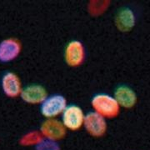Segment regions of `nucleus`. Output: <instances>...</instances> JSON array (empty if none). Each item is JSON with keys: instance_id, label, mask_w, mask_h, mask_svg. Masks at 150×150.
Here are the masks:
<instances>
[{"instance_id": "f257e3e1", "label": "nucleus", "mask_w": 150, "mask_h": 150, "mask_svg": "<svg viewBox=\"0 0 150 150\" xmlns=\"http://www.w3.org/2000/svg\"><path fill=\"white\" fill-rule=\"evenodd\" d=\"M91 106L93 111L104 118H114L118 117L121 107L113 95L108 93H97L92 98Z\"/></svg>"}, {"instance_id": "f03ea898", "label": "nucleus", "mask_w": 150, "mask_h": 150, "mask_svg": "<svg viewBox=\"0 0 150 150\" xmlns=\"http://www.w3.org/2000/svg\"><path fill=\"white\" fill-rule=\"evenodd\" d=\"M68 105L67 98L64 95L52 94L40 104V112L46 119L57 118L62 115Z\"/></svg>"}, {"instance_id": "7ed1b4c3", "label": "nucleus", "mask_w": 150, "mask_h": 150, "mask_svg": "<svg viewBox=\"0 0 150 150\" xmlns=\"http://www.w3.org/2000/svg\"><path fill=\"white\" fill-rule=\"evenodd\" d=\"M85 115L80 106L69 104L61 115V122L67 130L77 131L83 127Z\"/></svg>"}, {"instance_id": "20e7f679", "label": "nucleus", "mask_w": 150, "mask_h": 150, "mask_svg": "<svg viewBox=\"0 0 150 150\" xmlns=\"http://www.w3.org/2000/svg\"><path fill=\"white\" fill-rule=\"evenodd\" d=\"M86 57V51L83 43L79 40H71L64 48L65 63L71 68H77L83 64Z\"/></svg>"}, {"instance_id": "39448f33", "label": "nucleus", "mask_w": 150, "mask_h": 150, "mask_svg": "<svg viewBox=\"0 0 150 150\" xmlns=\"http://www.w3.org/2000/svg\"><path fill=\"white\" fill-rule=\"evenodd\" d=\"M39 132L43 139L58 142L64 139L67 134V129L61 120L57 118H48L42 123Z\"/></svg>"}, {"instance_id": "423d86ee", "label": "nucleus", "mask_w": 150, "mask_h": 150, "mask_svg": "<svg viewBox=\"0 0 150 150\" xmlns=\"http://www.w3.org/2000/svg\"><path fill=\"white\" fill-rule=\"evenodd\" d=\"M83 128L89 135L95 138H100L107 132L108 123L106 118L91 111L86 113Z\"/></svg>"}, {"instance_id": "0eeeda50", "label": "nucleus", "mask_w": 150, "mask_h": 150, "mask_svg": "<svg viewBox=\"0 0 150 150\" xmlns=\"http://www.w3.org/2000/svg\"><path fill=\"white\" fill-rule=\"evenodd\" d=\"M22 44L15 38H8L0 42V63L8 64L19 56Z\"/></svg>"}, {"instance_id": "6e6552de", "label": "nucleus", "mask_w": 150, "mask_h": 150, "mask_svg": "<svg viewBox=\"0 0 150 150\" xmlns=\"http://www.w3.org/2000/svg\"><path fill=\"white\" fill-rule=\"evenodd\" d=\"M1 88L6 96L13 98L20 96L23 88L18 75L14 72L8 71L2 76Z\"/></svg>"}, {"instance_id": "1a4fd4ad", "label": "nucleus", "mask_w": 150, "mask_h": 150, "mask_svg": "<svg viewBox=\"0 0 150 150\" xmlns=\"http://www.w3.org/2000/svg\"><path fill=\"white\" fill-rule=\"evenodd\" d=\"M114 22L115 26L119 31L123 33L130 32L134 29L137 22L135 12L131 8L123 7L116 13Z\"/></svg>"}, {"instance_id": "9d476101", "label": "nucleus", "mask_w": 150, "mask_h": 150, "mask_svg": "<svg viewBox=\"0 0 150 150\" xmlns=\"http://www.w3.org/2000/svg\"><path fill=\"white\" fill-rule=\"evenodd\" d=\"M48 96L47 89L36 83L25 86L20 94L23 101L29 104H41Z\"/></svg>"}, {"instance_id": "9b49d317", "label": "nucleus", "mask_w": 150, "mask_h": 150, "mask_svg": "<svg viewBox=\"0 0 150 150\" xmlns=\"http://www.w3.org/2000/svg\"><path fill=\"white\" fill-rule=\"evenodd\" d=\"M113 97L121 108L125 109H130L134 108L137 101L138 97L132 88L128 85L118 86L113 93Z\"/></svg>"}, {"instance_id": "f8f14e48", "label": "nucleus", "mask_w": 150, "mask_h": 150, "mask_svg": "<svg viewBox=\"0 0 150 150\" xmlns=\"http://www.w3.org/2000/svg\"><path fill=\"white\" fill-rule=\"evenodd\" d=\"M110 2L108 1H91L88 3V9L89 14L93 16H98L103 14L107 10Z\"/></svg>"}, {"instance_id": "ddd939ff", "label": "nucleus", "mask_w": 150, "mask_h": 150, "mask_svg": "<svg viewBox=\"0 0 150 150\" xmlns=\"http://www.w3.org/2000/svg\"><path fill=\"white\" fill-rule=\"evenodd\" d=\"M43 136L39 131H31L24 134L20 139V144L23 146L36 145L43 139Z\"/></svg>"}, {"instance_id": "4468645a", "label": "nucleus", "mask_w": 150, "mask_h": 150, "mask_svg": "<svg viewBox=\"0 0 150 150\" xmlns=\"http://www.w3.org/2000/svg\"><path fill=\"white\" fill-rule=\"evenodd\" d=\"M35 150H60V146L56 141L43 139L35 146Z\"/></svg>"}]
</instances>
